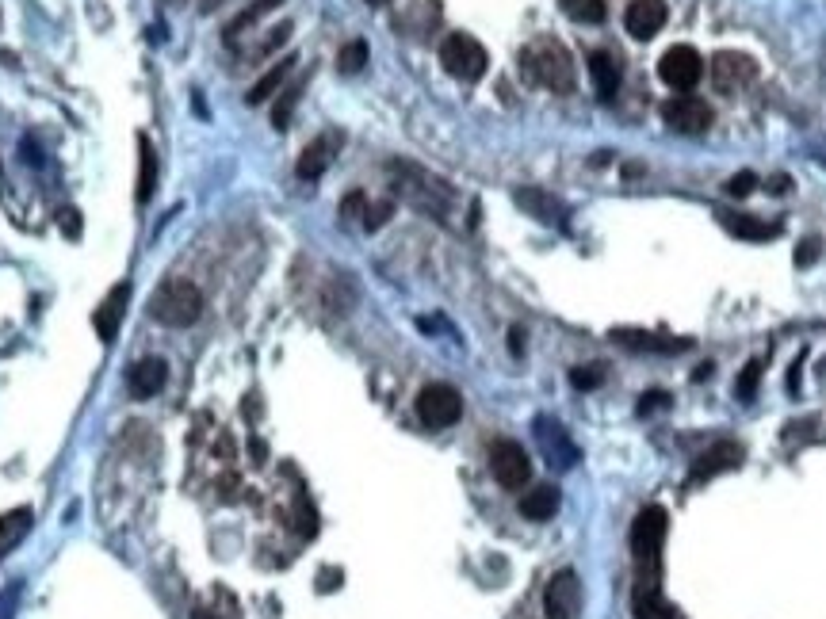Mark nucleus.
<instances>
[{
	"mask_svg": "<svg viewBox=\"0 0 826 619\" xmlns=\"http://www.w3.org/2000/svg\"><path fill=\"white\" fill-rule=\"evenodd\" d=\"M509 348L521 356V348H524V329H509Z\"/></svg>",
	"mask_w": 826,
	"mask_h": 619,
	"instance_id": "obj_43",
	"label": "nucleus"
},
{
	"mask_svg": "<svg viewBox=\"0 0 826 619\" xmlns=\"http://www.w3.org/2000/svg\"><path fill=\"white\" fill-rule=\"evenodd\" d=\"M559 513V490L555 486H536L532 493L521 497V516L528 520H551Z\"/></svg>",
	"mask_w": 826,
	"mask_h": 619,
	"instance_id": "obj_24",
	"label": "nucleus"
},
{
	"mask_svg": "<svg viewBox=\"0 0 826 619\" xmlns=\"http://www.w3.org/2000/svg\"><path fill=\"white\" fill-rule=\"evenodd\" d=\"M16 597H20V585H12V589L0 597V619H12V604H16Z\"/></svg>",
	"mask_w": 826,
	"mask_h": 619,
	"instance_id": "obj_41",
	"label": "nucleus"
},
{
	"mask_svg": "<svg viewBox=\"0 0 826 619\" xmlns=\"http://www.w3.org/2000/svg\"><path fill=\"white\" fill-rule=\"evenodd\" d=\"M153 192H157V153H153L150 138L138 134V184H134V199L150 203Z\"/></svg>",
	"mask_w": 826,
	"mask_h": 619,
	"instance_id": "obj_21",
	"label": "nucleus"
},
{
	"mask_svg": "<svg viewBox=\"0 0 826 619\" xmlns=\"http://www.w3.org/2000/svg\"><path fill=\"white\" fill-rule=\"evenodd\" d=\"M27 532H31V509H12L0 516V558L12 555Z\"/></svg>",
	"mask_w": 826,
	"mask_h": 619,
	"instance_id": "obj_25",
	"label": "nucleus"
},
{
	"mask_svg": "<svg viewBox=\"0 0 826 619\" xmlns=\"http://www.w3.org/2000/svg\"><path fill=\"white\" fill-rule=\"evenodd\" d=\"M490 470H494L501 490H524L532 478V459L517 440H498L490 448Z\"/></svg>",
	"mask_w": 826,
	"mask_h": 619,
	"instance_id": "obj_8",
	"label": "nucleus"
},
{
	"mask_svg": "<svg viewBox=\"0 0 826 619\" xmlns=\"http://www.w3.org/2000/svg\"><path fill=\"white\" fill-rule=\"evenodd\" d=\"M612 341L624 344V348H635V352H658V356H674V352H685L693 341H681V337H662V333H647V329H631V325H620L612 329Z\"/></svg>",
	"mask_w": 826,
	"mask_h": 619,
	"instance_id": "obj_16",
	"label": "nucleus"
},
{
	"mask_svg": "<svg viewBox=\"0 0 826 619\" xmlns=\"http://www.w3.org/2000/svg\"><path fill=\"white\" fill-rule=\"evenodd\" d=\"M589 81H593L601 100H612V96L620 92V62H616V54L593 50V54H589Z\"/></svg>",
	"mask_w": 826,
	"mask_h": 619,
	"instance_id": "obj_20",
	"label": "nucleus"
},
{
	"mask_svg": "<svg viewBox=\"0 0 826 619\" xmlns=\"http://www.w3.org/2000/svg\"><path fill=\"white\" fill-rule=\"evenodd\" d=\"M819 249H823V241H819V237H804V241H800V249H796V268H811V264L819 260Z\"/></svg>",
	"mask_w": 826,
	"mask_h": 619,
	"instance_id": "obj_35",
	"label": "nucleus"
},
{
	"mask_svg": "<svg viewBox=\"0 0 826 619\" xmlns=\"http://www.w3.org/2000/svg\"><path fill=\"white\" fill-rule=\"evenodd\" d=\"M192 619H218V616L211 612V608H203V604H199L196 612H192Z\"/></svg>",
	"mask_w": 826,
	"mask_h": 619,
	"instance_id": "obj_45",
	"label": "nucleus"
},
{
	"mask_svg": "<svg viewBox=\"0 0 826 619\" xmlns=\"http://www.w3.org/2000/svg\"><path fill=\"white\" fill-rule=\"evenodd\" d=\"M299 96H303V85L283 88L280 104L272 107V123H276V130H287V127H291V111H295V104H299Z\"/></svg>",
	"mask_w": 826,
	"mask_h": 619,
	"instance_id": "obj_30",
	"label": "nucleus"
},
{
	"mask_svg": "<svg viewBox=\"0 0 826 619\" xmlns=\"http://www.w3.org/2000/svg\"><path fill=\"white\" fill-rule=\"evenodd\" d=\"M391 176L394 184H398V192L406 195L417 211L448 222V211H452V203H456V192H452L448 180H440V176H433V172L421 169V165H413V161H391Z\"/></svg>",
	"mask_w": 826,
	"mask_h": 619,
	"instance_id": "obj_3",
	"label": "nucleus"
},
{
	"mask_svg": "<svg viewBox=\"0 0 826 619\" xmlns=\"http://www.w3.org/2000/svg\"><path fill=\"white\" fill-rule=\"evenodd\" d=\"M723 188H727V195H735V199H746V195L758 188V176H754L750 169H742V172H735V176H731V180H727Z\"/></svg>",
	"mask_w": 826,
	"mask_h": 619,
	"instance_id": "obj_33",
	"label": "nucleus"
},
{
	"mask_svg": "<svg viewBox=\"0 0 826 619\" xmlns=\"http://www.w3.org/2000/svg\"><path fill=\"white\" fill-rule=\"evenodd\" d=\"M742 467V448L735 444V440H719L716 448H708L700 459H696L693 467V478L689 482H708V478H716V474H723V470H735Z\"/></svg>",
	"mask_w": 826,
	"mask_h": 619,
	"instance_id": "obj_17",
	"label": "nucleus"
},
{
	"mask_svg": "<svg viewBox=\"0 0 826 619\" xmlns=\"http://www.w3.org/2000/svg\"><path fill=\"white\" fill-rule=\"evenodd\" d=\"M127 299H131V283H119L108 299L100 302V310L92 314V325H96V333H100L104 344L115 341V333L123 325V314H127Z\"/></svg>",
	"mask_w": 826,
	"mask_h": 619,
	"instance_id": "obj_18",
	"label": "nucleus"
},
{
	"mask_svg": "<svg viewBox=\"0 0 826 619\" xmlns=\"http://www.w3.org/2000/svg\"><path fill=\"white\" fill-rule=\"evenodd\" d=\"M368 4H387V0H368Z\"/></svg>",
	"mask_w": 826,
	"mask_h": 619,
	"instance_id": "obj_47",
	"label": "nucleus"
},
{
	"mask_svg": "<svg viewBox=\"0 0 826 619\" xmlns=\"http://www.w3.org/2000/svg\"><path fill=\"white\" fill-rule=\"evenodd\" d=\"M62 234H66L69 241H73V237H81V214L73 211V207L62 211Z\"/></svg>",
	"mask_w": 826,
	"mask_h": 619,
	"instance_id": "obj_39",
	"label": "nucleus"
},
{
	"mask_svg": "<svg viewBox=\"0 0 826 619\" xmlns=\"http://www.w3.org/2000/svg\"><path fill=\"white\" fill-rule=\"evenodd\" d=\"M670 532V516L662 505H647L631 524V555H635V593H662V547Z\"/></svg>",
	"mask_w": 826,
	"mask_h": 619,
	"instance_id": "obj_1",
	"label": "nucleus"
},
{
	"mask_svg": "<svg viewBox=\"0 0 826 619\" xmlns=\"http://www.w3.org/2000/svg\"><path fill=\"white\" fill-rule=\"evenodd\" d=\"M769 184H773V188H769V192H773V195H784V192H788V188H792V180H788V176H773Z\"/></svg>",
	"mask_w": 826,
	"mask_h": 619,
	"instance_id": "obj_42",
	"label": "nucleus"
},
{
	"mask_svg": "<svg viewBox=\"0 0 826 619\" xmlns=\"http://www.w3.org/2000/svg\"><path fill=\"white\" fill-rule=\"evenodd\" d=\"M521 73L528 85L547 88L555 96H566L578 85V73H574V58L555 35H540L521 50Z\"/></svg>",
	"mask_w": 826,
	"mask_h": 619,
	"instance_id": "obj_2",
	"label": "nucleus"
},
{
	"mask_svg": "<svg viewBox=\"0 0 826 619\" xmlns=\"http://www.w3.org/2000/svg\"><path fill=\"white\" fill-rule=\"evenodd\" d=\"M601 383H605V367H597V363L570 371V386H574V390H597Z\"/></svg>",
	"mask_w": 826,
	"mask_h": 619,
	"instance_id": "obj_32",
	"label": "nucleus"
},
{
	"mask_svg": "<svg viewBox=\"0 0 826 619\" xmlns=\"http://www.w3.org/2000/svg\"><path fill=\"white\" fill-rule=\"evenodd\" d=\"M761 367H765V363H761V360H750V363H746V367H742L739 383H735V398H739V402H750V398L758 394Z\"/></svg>",
	"mask_w": 826,
	"mask_h": 619,
	"instance_id": "obj_31",
	"label": "nucleus"
},
{
	"mask_svg": "<svg viewBox=\"0 0 826 619\" xmlns=\"http://www.w3.org/2000/svg\"><path fill=\"white\" fill-rule=\"evenodd\" d=\"M666 406H670V394H666V390H651V394L639 398V413H643V417H647V413H658V409Z\"/></svg>",
	"mask_w": 826,
	"mask_h": 619,
	"instance_id": "obj_37",
	"label": "nucleus"
},
{
	"mask_svg": "<svg viewBox=\"0 0 826 619\" xmlns=\"http://www.w3.org/2000/svg\"><path fill=\"white\" fill-rule=\"evenodd\" d=\"M165 383H169V363L161 360V356H146V360L131 363V371H127V390H131V398H138V402L157 398V394L165 390Z\"/></svg>",
	"mask_w": 826,
	"mask_h": 619,
	"instance_id": "obj_13",
	"label": "nucleus"
},
{
	"mask_svg": "<svg viewBox=\"0 0 826 619\" xmlns=\"http://www.w3.org/2000/svg\"><path fill=\"white\" fill-rule=\"evenodd\" d=\"M150 314L161 325H173V329L196 325L199 314H203V295H199L196 283H188V279H169V283H161L153 291Z\"/></svg>",
	"mask_w": 826,
	"mask_h": 619,
	"instance_id": "obj_4",
	"label": "nucleus"
},
{
	"mask_svg": "<svg viewBox=\"0 0 826 619\" xmlns=\"http://www.w3.org/2000/svg\"><path fill=\"white\" fill-rule=\"evenodd\" d=\"M708 77H712V88L719 96H735V92L758 81V62L750 54H739V50H719L708 65Z\"/></svg>",
	"mask_w": 826,
	"mask_h": 619,
	"instance_id": "obj_6",
	"label": "nucleus"
},
{
	"mask_svg": "<svg viewBox=\"0 0 826 619\" xmlns=\"http://www.w3.org/2000/svg\"><path fill=\"white\" fill-rule=\"evenodd\" d=\"M708 375H712V363H704V367H696V375H693V379H696V383H700V379H708Z\"/></svg>",
	"mask_w": 826,
	"mask_h": 619,
	"instance_id": "obj_46",
	"label": "nucleus"
},
{
	"mask_svg": "<svg viewBox=\"0 0 826 619\" xmlns=\"http://www.w3.org/2000/svg\"><path fill=\"white\" fill-rule=\"evenodd\" d=\"M666 20H670L666 0H631L628 12H624V27H628L631 39H639V43L654 39L666 27Z\"/></svg>",
	"mask_w": 826,
	"mask_h": 619,
	"instance_id": "obj_12",
	"label": "nucleus"
},
{
	"mask_svg": "<svg viewBox=\"0 0 826 619\" xmlns=\"http://www.w3.org/2000/svg\"><path fill=\"white\" fill-rule=\"evenodd\" d=\"M716 218L727 234L742 237V241H773V237H781V230H784L781 222H769V218H758V214L723 211V207L716 211Z\"/></svg>",
	"mask_w": 826,
	"mask_h": 619,
	"instance_id": "obj_15",
	"label": "nucleus"
},
{
	"mask_svg": "<svg viewBox=\"0 0 826 619\" xmlns=\"http://www.w3.org/2000/svg\"><path fill=\"white\" fill-rule=\"evenodd\" d=\"M364 211H368V199L360 192L345 195V203H341V218H364Z\"/></svg>",
	"mask_w": 826,
	"mask_h": 619,
	"instance_id": "obj_38",
	"label": "nucleus"
},
{
	"mask_svg": "<svg viewBox=\"0 0 826 619\" xmlns=\"http://www.w3.org/2000/svg\"><path fill=\"white\" fill-rule=\"evenodd\" d=\"M394 214V203L391 199H383V203H371L368 211H364V230H379L387 218Z\"/></svg>",
	"mask_w": 826,
	"mask_h": 619,
	"instance_id": "obj_34",
	"label": "nucleus"
},
{
	"mask_svg": "<svg viewBox=\"0 0 826 619\" xmlns=\"http://www.w3.org/2000/svg\"><path fill=\"white\" fill-rule=\"evenodd\" d=\"M341 570H322V574H318V593H333V589H337V585H341Z\"/></svg>",
	"mask_w": 826,
	"mask_h": 619,
	"instance_id": "obj_40",
	"label": "nucleus"
},
{
	"mask_svg": "<svg viewBox=\"0 0 826 619\" xmlns=\"http://www.w3.org/2000/svg\"><path fill=\"white\" fill-rule=\"evenodd\" d=\"M662 119H666V127L677 130V134H704V130L712 127L716 115H712L708 100L681 92V96H670V100L662 104Z\"/></svg>",
	"mask_w": 826,
	"mask_h": 619,
	"instance_id": "obj_9",
	"label": "nucleus"
},
{
	"mask_svg": "<svg viewBox=\"0 0 826 619\" xmlns=\"http://www.w3.org/2000/svg\"><path fill=\"white\" fill-rule=\"evenodd\" d=\"M544 612L547 619H578L582 612V581L574 570H559L544 589Z\"/></svg>",
	"mask_w": 826,
	"mask_h": 619,
	"instance_id": "obj_11",
	"label": "nucleus"
},
{
	"mask_svg": "<svg viewBox=\"0 0 826 619\" xmlns=\"http://www.w3.org/2000/svg\"><path fill=\"white\" fill-rule=\"evenodd\" d=\"M291 65H299V58H295V54H287L283 62H276V65H272V69H268V73H264V77H261V81H257V85L249 88V96H245V100H249V104L257 107V104H264L268 96H276V92H280V85H283V81L291 77Z\"/></svg>",
	"mask_w": 826,
	"mask_h": 619,
	"instance_id": "obj_23",
	"label": "nucleus"
},
{
	"mask_svg": "<svg viewBox=\"0 0 826 619\" xmlns=\"http://www.w3.org/2000/svg\"><path fill=\"white\" fill-rule=\"evenodd\" d=\"M218 4H222V0H199V12H203V16H207V12H215Z\"/></svg>",
	"mask_w": 826,
	"mask_h": 619,
	"instance_id": "obj_44",
	"label": "nucleus"
},
{
	"mask_svg": "<svg viewBox=\"0 0 826 619\" xmlns=\"http://www.w3.org/2000/svg\"><path fill=\"white\" fill-rule=\"evenodd\" d=\"M291 39V23H280L276 31H268V39L261 43V50H257V58H264V54H272V50H280L283 43Z\"/></svg>",
	"mask_w": 826,
	"mask_h": 619,
	"instance_id": "obj_36",
	"label": "nucleus"
},
{
	"mask_svg": "<svg viewBox=\"0 0 826 619\" xmlns=\"http://www.w3.org/2000/svg\"><path fill=\"white\" fill-rule=\"evenodd\" d=\"M280 4H283V0H253V4H249V8L241 12V16H234V20L226 23V46L238 43L241 35H245V31L253 27V23L261 20V16H268L272 8H280Z\"/></svg>",
	"mask_w": 826,
	"mask_h": 619,
	"instance_id": "obj_26",
	"label": "nucleus"
},
{
	"mask_svg": "<svg viewBox=\"0 0 826 619\" xmlns=\"http://www.w3.org/2000/svg\"><path fill=\"white\" fill-rule=\"evenodd\" d=\"M364 65H368V43H364V39H352V43L341 46V54H337V69H341V73L352 77V73H360Z\"/></svg>",
	"mask_w": 826,
	"mask_h": 619,
	"instance_id": "obj_29",
	"label": "nucleus"
},
{
	"mask_svg": "<svg viewBox=\"0 0 826 619\" xmlns=\"http://www.w3.org/2000/svg\"><path fill=\"white\" fill-rule=\"evenodd\" d=\"M658 77L674 88V92H689V88H696L700 77H704V58L696 54L693 46H670V50L662 54V62H658Z\"/></svg>",
	"mask_w": 826,
	"mask_h": 619,
	"instance_id": "obj_10",
	"label": "nucleus"
},
{
	"mask_svg": "<svg viewBox=\"0 0 826 619\" xmlns=\"http://www.w3.org/2000/svg\"><path fill=\"white\" fill-rule=\"evenodd\" d=\"M536 440H540V448H544V455L551 459V467H574V459H578V448L570 444V436H566L563 428L555 425V421H536Z\"/></svg>",
	"mask_w": 826,
	"mask_h": 619,
	"instance_id": "obj_19",
	"label": "nucleus"
},
{
	"mask_svg": "<svg viewBox=\"0 0 826 619\" xmlns=\"http://www.w3.org/2000/svg\"><path fill=\"white\" fill-rule=\"evenodd\" d=\"M631 608H635V619H674L677 612L666 604L662 593H635L631 597Z\"/></svg>",
	"mask_w": 826,
	"mask_h": 619,
	"instance_id": "obj_27",
	"label": "nucleus"
},
{
	"mask_svg": "<svg viewBox=\"0 0 826 619\" xmlns=\"http://www.w3.org/2000/svg\"><path fill=\"white\" fill-rule=\"evenodd\" d=\"M559 4H563V12L574 23H601L609 16V4H605V0H559Z\"/></svg>",
	"mask_w": 826,
	"mask_h": 619,
	"instance_id": "obj_28",
	"label": "nucleus"
},
{
	"mask_svg": "<svg viewBox=\"0 0 826 619\" xmlns=\"http://www.w3.org/2000/svg\"><path fill=\"white\" fill-rule=\"evenodd\" d=\"M341 142H345V138H341L337 130L318 134V138H314V142L299 153V165H295V172H299L303 180H318V176L333 165V157H337V150H341Z\"/></svg>",
	"mask_w": 826,
	"mask_h": 619,
	"instance_id": "obj_14",
	"label": "nucleus"
},
{
	"mask_svg": "<svg viewBox=\"0 0 826 619\" xmlns=\"http://www.w3.org/2000/svg\"><path fill=\"white\" fill-rule=\"evenodd\" d=\"M440 65H444L456 81L475 85V81L486 77V69H490V54H486V46H482L475 35L452 31V35L440 43Z\"/></svg>",
	"mask_w": 826,
	"mask_h": 619,
	"instance_id": "obj_5",
	"label": "nucleus"
},
{
	"mask_svg": "<svg viewBox=\"0 0 826 619\" xmlns=\"http://www.w3.org/2000/svg\"><path fill=\"white\" fill-rule=\"evenodd\" d=\"M417 417L429 428H452L463 417V398L456 386L448 383H429L417 394Z\"/></svg>",
	"mask_w": 826,
	"mask_h": 619,
	"instance_id": "obj_7",
	"label": "nucleus"
},
{
	"mask_svg": "<svg viewBox=\"0 0 826 619\" xmlns=\"http://www.w3.org/2000/svg\"><path fill=\"white\" fill-rule=\"evenodd\" d=\"M517 203H521L528 214H536L540 222H563L566 218V207L555 199V195L540 192V188H521L517 192Z\"/></svg>",
	"mask_w": 826,
	"mask_h": 619,
	"instance_id": "obj_22",
	"label": "nucleus"
}]
</instances>
